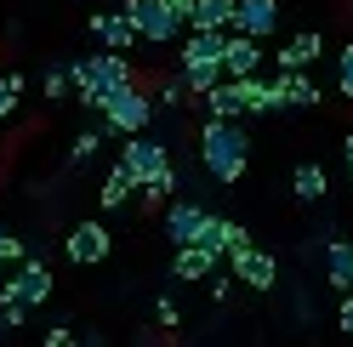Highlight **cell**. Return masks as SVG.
Here are the masks:
<instances>
[{
	"label": "cell",
	"instance_id": "1",
	"mask_svg": "<svg viewBox=\"0 0 353 347\" xmlns=\"http://www.w3.org/2000/svg\"><path fill=\"white\" fill-rule=\"evenodd\" d=\"M200 160L216 182H239L245 177V165H251V137L239 132V120H205V132H200Z\"/></svg>",
	"mask_w": 353,
	"mask_h": 347
},
{
	"label": "cell",
	"instance_id": "2",
	"mask_svg": "<svg viewBox=\"0 0 353 347\" xmlns=\"http://www.w3.org/2000/svg\"><path fill=\"white\" fill-rule=\"evenodd\" d=\"M69 85H74V97L80 103H103L108 92H120V85H131V63L120 52H103V57H74L69 63Z\"/></svg>",
	"mask_w": 353,
	"mask_h": 347
},
{
	"label": "cell",
	"instance_id": "3",
	"mask_svg": "<svg viewBox=\"0 0 353 347\" xmlns=\"http://www.w3.org/2000/svg\"><path fill=\"white\" fill-rule=\"evenodd\" d=\"M131 17V29H137V40H154V46H171L176 34H183V17H176L165 0H125L120 6Z\"/></svg>",
	"mask_w": 353,
	"mask_h": 347
},
{
	"label": "cell",
	"instance_id": "4",
	"mask_svg": "<svg viewBox=\"0 0 353 347\" xmlns=\"http://www.w3.org/2000/svg\"><path fill=\"white\" fill-rule=\"evenodd\" d=\"M97 108H103V120L114 125L120 137H131V132H148V120H154V103L137 92V80H131V85H120V92H108Z\"/></svg>",
	"mask_w": 353,
	"mask_h": 347
},
{
	"label": "cell",
	"instance_id": "5",
	"mask_svg": "<svg viewBox=\"0 0 353 347\" xmlns=\"http://www.w3.org/2000/svg\"><path fill=\"white\" fill-rule=\"evenodd\" d=\"M228 256H234V285H245V291H274L279 285V262H274L268 251H256L251 240L234 245Z\"/></svg>",
	"mask_w": 353,
	"mask_h": 347
},
{
	"label": "cell",
	"instance_id": "6",
	"mask_svg": "<svg viewBox=\"0 0 353 347\" xmlns=\"http://www.w3.org/2000/svg\"><path fill=\"white\" fill-rule=\"evenodd\" d=\"M52 285H57V279H52V268L40 262V256H23V268L6 279V291H0V296H17L23 308H40V302L52 296Z\"/></svg>",
	"mask_w": 353,
	"mask_h": 347
},
{
	"label": "cell",
	"instance_id": "7",
	"mask_svg": "<svg viewBox=\"0 0 353 347\" xmlns=\"http://www.w3.org/2000/svg\"><path fill=\"white\" fill-rule=\"evenodd\" d=\"M120 165L131 171V182H143V177H154V171H165L171 160H165V148L154 143V137L131 132V137H125V148H120Z\"/></svg>",
	"mask_w": 353,
	"mask_h": 347
},
{
	"label": "cell",
	"instance_id": "8",
	"mask_svg": "<svg viewBox=\"0 0 353 347\" xmlns=\"http://www.w3.org/2000/svg\"><path fill=\"white\" fill-rule=\"evenodd\" d=\"M239 34H251V40H268L279 29V0H234V23Z\"/></svg>",
	"mask_w": 353,
	"mask_h": 347
},
{
	"label": "cell",
	"instance_id": "9",
	"mask_svg": "<svg viewBox=\"0 0 353 347\" xmlns=\"http://www.w3.org/2000/svg\"><path fill=\"white\" fill-rule=\"evenodd\" d=\"M262 69V40L228 29L223 34V80H239V74H256Z\"/></svg>",
	"mask_w": 353,
	"mask_h": 347
},
{
	"label": "cell",
	"instance_id": "10",
	"mask_svg": "<svg viewBox=\"0 0 353 347\" xmlns=\"http://www.w3.org/2000/svg\"><path fill=\"white\" fill-rule=\"evenodd\" d=\"M108 251H114V233H108L103 222H80L69 233V262H80V268H97Z\"/></svg>",
	"mask_w": 353,
	"mask_h": 347
},
{
	"label": "cell",
	"instance_id": "11",
	"mask_svg": "<svg viewBox=\"0 0 353 347\" xmlns=\"http://www.w3.org/2000/svg\"><path fill=\"white\" fill-rule=\"evenodd\" d=\"M268 85H274V108H314L319 103V85L302 69H279V80H268Z\"/></svg>",
	"mask_w": 353,
	"mask_h": 347
},
{
	"label": "cell",
	"instance_id": "12",
	"mask_svg": "<svg viewBox=\"0 0 353 347\" xmlns=\"http://www.w3.org/2000/svg\"><path fill=\"white\" fill-rule=\"evenodd\" d=\"M245 240H251V233L239 228V222H223V216H211V211H205V222H200V233H194L188 245H205L211 256H223V251H234V245H245Z\"/></svg>",
	"mask_w": 353,
	"mask_h": 347
},
{
	"label": "cell",
	"instance_id": "13",
	"mask_svg": "<svg viewBox=\"0 0 353 347\" xmlns=\"http://www.w3.org/2000/svg\"><path fill=\"white\" fill-rule=\"evenodd\" d=\"M92 34L103 40L108 52H131V46H137V29H131L125 12H92Z\"/></svg>",
	"mask_w": 353,
	"mask_h": 347
},
{
	"label": "cell",
	"instance_id": "14",
	"mask_svg": "<svg viewBox=\"0 0 353 347\" xmlns=\"http://www.w3.org/2000/svg\"><path fill=\"white\" fill-rule=\"evenodd\" d=\"M211 268H216V256L205 245H176V256H171V279H183V285L211 279Z\"/></svg>",
	"mask_w": 353,
	"mask_h": 347
},
{
	"label": "cell",
	"instance_id": "15",
	"mask_svg": "<svg viewBox=\"0 0 353 347\" xmlns=\"http://www.w3.org/2000/svg\"><path fill=\"white\" fill-rule=\"evenodd\" d=\"M200 222H205V211L194 205V200H171V205H165V233H171V245H188L194 233H200Z\"/></svg>",
	"mask_w": 353,
	"mask_h": 347
},
{
	"label": "cell",
	"instance_id": "16",
	"mask_svg": "<svg viewBox=\"0 0 353 347\" xmlns=\"http://www.w3.org/2000/svg\"><path fill=\"white\" fill-rule=\"evenodd\" d=\"M325 285L330 291H353V240H330L325 245Z\"/></svg>",
	"mask_w": 353,
	"mask_h": 347
},
{
	"label": "cell",
	"instance_id": "17",
	"mask_svg": "<svg viewBox=\"0 0 353 347\" xmlns=\"http://www.w3.org/2000/svg\"><path fill=\"white\" fill-rule=\"evenodd\" d=\"M228 85H234V97H239V114H268V108H274V85H268V80L239 74V80H228Z\"/></svg>",
	"mask_w": 353,
	"mask_h": 347
},
{
	"label": "cell",
	"instance_id": "18",
	"mask_svg": "<svg viewBox=\"0 0 353 347\" xmlns=\"http://www.w3.org/2000/svg\"><path fill=\"white\" fill-rule=\"evenodd\" d=\"M319 52H325V34L319 29H302L296 40H285V46H279V69H307Z\"/></svg>",
	"mask_w": 353,
	"mask_h": 347
},
{
	"label": "cell",
	"instance_id": "19",
	"mask_svg": "<svg viewBox=\"0 0 353 347\" xmlns=\"http://www.w3.org/2000/svg\"><path fill=\"white\" fill-rule=\"evenodd\" d=\"M291 193L302 205H319L325 193H330V182H325V165H314V160H302L296 171H291Z\"/></svg>",
	"mask_w": 353,
	"mask_h": 347
},
{
	"label": "cell",
	"instance_id": "20",
	"mask_svg": "<svg viewBox=\"0 0 353 347\" xmlns=\"http://www.w3.org/2000/svg\"><path fill=\"white\" fill-rule=\"evenodd\" d=\"M223 34L228 29H194L183 46V63H223Z\"/></svg>",
	"mask_w": 353,
	"mask_h": 347
},
{
	"label": "cell",
	"instance_id": "21",
	"mask_svg": "<svg viewBox=\"0 0 353 347\" xmlns=\"http://www.w3.org/2000/svg\"><path fill=\"white\" fill-rule=\"evenodd\" d=\"M234 23V0H194L188 6V29H228Z\"/></svg>",
	"mask_w": 353,
	"mask_h": 347
},
{
	"label": "cell",
	"instance_id": "22",
	"mask_svg": "<svg viewBox=\"0 0 353 347\" xmlns=\"http://www.w3.org/2000/svg\"><path fill=\"white\" fill-rule=\"evenodd\" d=\"M131 193H137V182H131V171H125V165H114V171L103 177V193H97V200H103V211H120V205L131 200Z\"/></svg>",
	"mask_w": 353,
	"mask_h": 347
},
{
	"label": "cell",
	"instance_id": "23",
	"mask_svg": "<svg viewBox=\"0 0 353 347\" xmlns=\"http://www.w3.org/2000/svg\"><path fill=\"white\" fill-rule=\"evenodd\" d=\"M216 80H223V63H183V85H188L194 97H205Z\"/></svg>",
	"mask_w": 353,
	"mask_h": 347
},
{
	"label": "cell",
	"instance_id": "24",
	"mask_svg": "<svg viewBox=\"0 0 353 347\" xmlns=\"http://www.w3.org/2000/svg\"><path fill=\"white\" fill-rule=\"evenodd\" d=\"M171 188H176V171H171V165H165V171H154V177H143V182H137L143 205H165V200H171Z\"/></svg>",
	"mask_w": 353,
	"mask_h": 347
},
{
	"label": "cell",
	"instance_id": "25",
	"mask_svg": "<svg viewBox=\"0 0 353 347\" xmlns=\"http://www.w3.org/2000/svg\"><path fill=\"white\" fill-rule=\"evenodd\" d=\"M205 108H211L216 120H239V97H234V85H228V80H216L211 92H205Z\"/></svg>",
	"mask_w": 353,
	"mask_h": 347
},
{
	"label": "cell",
	"instance_id": "26",
	"mask_svg": "<svg viewBox=\"0 0 353 347\" xmlns=\"http://www.w3.org/2000/svg\"><path fill=\"white\" fill-rule=\"evenodd\" d=\"M17 108H23V74H0V120H12Z\"/></svg>",
	"mask_w": 353,
	"mask_h": 347
},
{
	"label": "cell",
	"instance_id": "27",
	"mask_svg": "<svg viewBox=\"0 0 353 347\" xmlns=\"http://www.w3.org/2000/svg\"><path fill=\"white\" fill-rule=\"evenodd\" d=\"M40 85H46V103H57V97L74 92V85H69V69H46V80H40Z\"/></svg>",
	"mask_w": 353,
	"mask_h": 347
},
{
	"label": "cell",
	"instance_id": "28",
	"mask_svg": "<svg viewBox=\"0 0 353 347\" xmlns=\"http://www.w3.org/2000/svg\"><path fill=\"white\" fill-rule=\"evenodd\" d=\"M336 92L353 97V46H342V57H336Z\"/></svg>",
	"mask_w": 353,
	"mask_h": 347
},
{
	"label": "cell",
	"instance_id": "29",
	"mask_svg": "<svg viewBox=\"0 0 353 347\" xmlns=\"http://www.w3.org/2000/svg\"><path fill=\"white\" fill-rule=\"evenodd\" d=\"M97 148H103V143H97V132H80V137H74V148H69V160H74V165H85V160L97 154Z\"/></svg>",
	"mask_w": 353,
	"mask_h": 347
},
{
	"label": "cell",
	"instance_id": "30",
	"mask_svg": "<svg viewBox=\"0 0 353 347\" xmlns=\"http://www.w3.org/2000/svg\"><path fill=\"white\" fill-rule=\"evenodd\" d=\"M0 319H6L12 330H17V324H29V308H23L17 296H0Z\"/></svg>",
	"mask_w": 353,
	"mask_h": 347
},
{
	"label": "cell",
	"instance_id": "31",
	"mask_svg": "<svg viewBox=\"0 0 353 347\" xmlns=\"http://www.w3.org/2000/svg\"><path fill=\"white\" fill-rule=\"evenodd\" d=\"M6 262H23V240H12L6 222H0V268H6Z\"/></svg>",
	"mask_w": 353,
	"mask_h": 347
},
{
	"label": "cell",
	"instance_id": "32",
	"mask_svg": "<svg viewBox=\"0 0 353 347\" xmlns=\"http://www.w3.org/2000/svg\"><path fill=\"white\" fill-rule=\"evenodd\" d=\"M154 319H160L165 330H176V324H183V313H176V302H171V296H160V302H154Z\"/></svg>",
	"mask_w": 353,
	"mask_h": 347
},
{
	"label": "cell",
	"instance_id": "33",
	"mask_svg": "<svg viewBox=\"0 0 353 347\" xmlns=\"http://www.w3.org/2000/svg\"><path fill=\"white\" fill-rule=\"evenodd\" d=\"M336 324L353 336V291H342V313H336Z\"/></svg>",
	"mask_w": 353,
	"mask_h": 347
},
{
	"label": "cell",
	"instance_id": "34",
	"mask_svg": "<svg viewBox=\"0 0 353 347\" xmlns=\"http://www.w3.org/2000/svg\"><path fill=\"white\" fill-rule=\"evenodd\" d=\"M165 6H171V12H176V17L188 23V6H194V0H165Z\"/></svg>",
	"mask_w": 353,
	"mask_h": 347
},
{
	"label": "cell",
	"instance_id": "35",
	"mask_svg": "<svg viewBox=\"0 0 353 347\" xmlns=\"http://www.w3.org/2000/svg\"><path fill=\"white\" fill-rule=\"evenodd\" d=\"M342 154H347V171H353V132H347V148H342Z\"/></svg>",
	"mask_w": 353,
	"mask_h": 347
}]
</instances>
